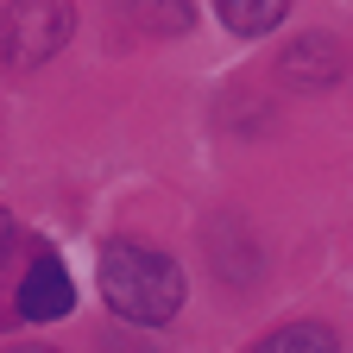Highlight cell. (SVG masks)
I'll use <instances>...</instances> for the list:
<instances>
[{"instance_id": "obj_6", "label": "cell", "mask_w": 353, "mask_h": 353, "mask_svg": "<svg viewBox=\"0 0 353 353\" xmlns=\"http://www.w3.org/2000/svg\"><path fill=\"white\" fill-rule=\"evenodd\" d=\"M252 353H341V341H334L328 322H284V328L265 334Z\"/></svg>"}, {"instance_id": "obj_5", "label": "cell", "mask_w": 353, "mask_h": 353, "mask_svg": "<svg viewBox=\"0 0 353 353\" xmlns=\"http://www.w3.org/2000/svg\"><path fill=\"white\" fill-rule=\"evenodd\" d=\"M214 7H221V26H228L234 38H265V32L284 26L290 0H214Z\"/></svg>"}, {"instance_id": "obj_2", "label": "cell", "mask_w": 353, "mask_h": 353, "mask_svg": "<svg viewBox=\"0 0 353 353\" xmlns=\"http://www.w3.org/2000/svg\"><path fill=\"white\" fill-rule=\"evenodd\" d=\"M70 32H76L70 0H13L0 13V63L7 70H38L70 44Z\"/></svg>"}, {"instance_id": "obj_8", "label": "cell", "mask_w": 353, "mask_h": 353, "mask_svg": "<svg viewBox=\"0 0 353 353\" xmlns=\"http://www.w3.org/2000/svg\"><path fill=\"white\" fill-rule=\"evenodd\" d=\"M7 353H57V347H7Z\"/></svg>"}, {"instance_id": "obj_1", "label": "cell", "mask_w": 353, "mask_h": 353, "mask_svg": "<svg viewBox=\"0 0 353 353\" xmlns=\"http://www.w3.org/2000/svg\"><path fill=\"white\" fill-rule=\"evenodd\" d=\"M101 296H108V309L120 322L158 328V322H170L183 309V272L158 246L114 240V246H101Z\"/></svg>"}, {"instance_id": "obj_4", "label": "cell", "mask_w": 353, "mask_h": 353, "mask_svg": "<svg viewBox=\"0 0 353 353\" xmlns=\"http://www.w3.org/2000/svg\"><path fill=\"white\" fill-rule=\"evenodd\" d=\"M278 70H284V82H303V88H328L341 70H347V51L328 38V32H303L290 51L278 57Z\"/></svg>"}, {"instance_id": "obj_3", "label": "cell", "mask_w": 353, "mask_h": 353, "mask_svg": "<svg viewBox=\"0 0 353 353\" xmlns=\"http://www.w3.org/2000/svg\"><path fill=\"white\" fill-rule=\"evenodd\" d=\"M19 316L26 322H57V316H70V303H76V284H70V265L57 259V252H32V265H26V278H19Z\"/></svg>"}, {"instance_id": "obj_7", "label": "cell", "mask_w": 353, "mask_h": 353, "mask_svg": "<svg viewBox=\"0 0 353 353\" xmlns=\"http://www.w3.org/2000/svg\"><path fill=\"white\" fill-rule=\"evenodd\" d=\"M7 246H13V214L0 208V259H7Z\"/></svg>"}]
</instances>
